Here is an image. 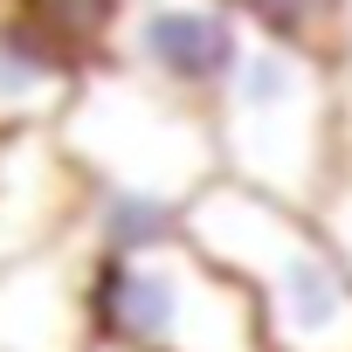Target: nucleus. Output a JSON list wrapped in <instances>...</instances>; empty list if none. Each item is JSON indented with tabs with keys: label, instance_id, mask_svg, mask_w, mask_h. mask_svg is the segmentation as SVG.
<instances>
[{
	"label": "nucleus",
	"instance_id": "nucleus-1",
	"mask_svg": "<svg viewBox=\"0 0 352 352\" xmlns=\"http://www.w3.org/2000/svg\"><path fill=\"white\" fill-rule=\"evenodd\" d=\"M187 242L242 283L263 352H352V270L304 208L214 180L187 208Z\"/></svg>",
	"mask_w": 352,
	"mask_h": 352
},
{
	"label": "nucleus",
	"instance_id": "nucleus-2",
	"mask_svg": "<svg viewBox=\"0 0 352 352\" xmlns=\"http://www.w3.org/2000/svg\"><path fill=\"white\" fill-rule=\"evenodd\" d=\"M208 124L221 152V180L311 214L345 145V69L256 35L242 69L214 97Z\"/></svg>",
	"mask_w": 352,
	"mask_h": 352
},
{
	"label": "nucleus",
	"instance_id": "nucleus-3",
	"mask_svg": "<svg viewBox=\"0 0 352 352\" xmlns=\"http://www.w3.org/2000/svg\"><path fill=\"white\" fill-rule=\"evenodd\" d=\"M56 145L83 173V187L152 194V201H173V208H194L221 180L208 111L138 83L118 63H90V76L76 83V97L56 124Z\"/></svg>",
	"mask_w": 352,
	"mask_h": 352
},
{
	"label": "nucleus",
	"instance_id": "nucleus-4",
	"mask_svg": "<svg viewBox=\"0 0 352 352\" xmlns=\"http://www.w3.org/2000/svg\"><path fill=\"white\" fill-rule=\"evenodd\" d=\"M90 338L124 352H263L256 304L194 242L90 263Z\"/></svg>",
	"mask_w": 352,
	"mask_h": 352
},
{
	"label": "nucleus",
	"instance_id": "nucleus-5",
	"mask_svg": "<svg viewBox=\"0 0 352 352\" xmlns=\"http://www.w3.org/2000/svg\"><path fill=\"white\" fill-rule=\"evenodd\" d=\"M249 42L256 35L235 0H111L104 63L131 69L138 83L180 97L194 111H214Z\"/></svg>",
	"mask_w": 352,
	"mask_h": 352
},
{
	"label": "nucleus",
	"instance_id": "nucleus-6",
	"mask_svg": "<svg viewBox=\"0 0 352 352\" xmlns=\"http://www.w3.org/2000/svg\"><path fill=\"white\" fill-rule=\"evenodd\" d=\"M90 49L42 8V0H8L0 8V138L56 131L76 83L90 76Z\"/></svg>",
	"mask_w": 352,
	"mask_h": 352
},
{
	"label": "nucleus",
	"instance_id": "nucleus-7",
	"mask_svg": "<svg viewBox=\"0 0 352 352\" xmlns=\"http://www.w3.org/2000/svg\"><path fill=\"white\" fill-rule=\"evenodd\" d=\"M83 235V173L56 131L0 138V263H42Z\"/></svg>",
	"mask_w": 352,
	"mask_h": 352
},
{
	"label": "nucleus",
	"instance_id": "nucleus-8",
	"mask_svg": "<svg viewBox=\"0 0 352 352\" xmlns=\"http://www.w3.org/2000/svg\"><path fill=\"white\" fill-rule=\"evenodd\" d=\"M90 256L63 249L42 263H0V352H83L90 345Z\"/></svg>",
	"mask_w": 352,
	"mask_h": 352
},
{
	"label": "nucleus",
	"instance_id": "nucleus-9",
	"mask_svg": "<svg viewBox=\"0 0 352 352\" xmlns=\"http://www.w3.org/2000/svg\"><path fill=\"white\" fill-rule=\"evenodd\" d=\"M249 35L263 42H283V49H304V56H324L345 69V49H352V0H235Z\"/></svg>",
	"mask_w": 352,
	"mask_h": 352
},
{
	"label": "nucleus",
	"instance_id": "nucleus-10",
	"mask_svg": "<svg viewBox=\"0 0 352 352\" xmlns=\"http://www.w3.org/2000/svg\"><path fill=\"white\" fill-rule=\"evenodd\" d=\"M42 8H49V14H56V21H63V28H69V35H76V42H83V49L97 56V63H104V28H111V0H42Z\"/></svg>",
	"mask_w": 352,
	"mask_h": 352
},
{
	"label": "nucleus",
	"instance_id": "nucleus-11",
	"mask_svg": "<svg viewBox=\"0 0 352 352\" xmlns=\"http://www.w3.org/2000/svg\"><path fill=\"white\" fill-rule=\"evenodd\" d=\"M83 352H124V345H104V338H90V345H83Z\"/></svg>",
	"mask_w": 352,
	"mask_h": 352
}]
</instances>
